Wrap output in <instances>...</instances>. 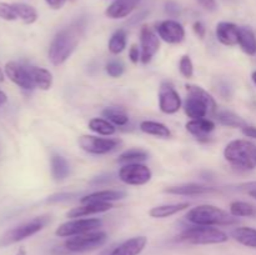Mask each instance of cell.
<instances>
[{
  "label": "cell",
  "instance_id": "39",
  "mask_svg": "<svg viewBox=\"0 0 256 255\" xmlns=\"http://www.w3.org/2000/svg\"><path fill=\"white\" fill-rule=\"evenodd\" d=\"M129 59L132 64H138L142 59V50L136 44H132L129 49Z\"/></svg>",
  "mask_w": 256,
  "mask_h": 255
},
{
  "label": "cell",
  "instance_id": "31",
  "mask_svg": "<svg viewBox=\"0 0 256 255\" xmlns=\"http://www.w3.org/2000/svg\"><path fill=\"white\" fill-rule=\"evenodd\" d=\"M89 129L102 136H112L116 132L115 125L108 122L104 118H92L89 122Z\"/></svg>",
  "mask_w": 256,
  "mask_h": 255
},
{
  "label": "cell",
  "instance_id": "52",
  "mask_svg": "<svg viewBox=\"0 0 256 255\" xmlns=\"http://www.w3.org/2000/svg\"><path fill=\"white\" fill-rule=\"evenodd\" d=\"M70 2H75V0H70Z\"/></svg>",
  "mask_w": 256,
  "mask_h": 255
},
{
  "label": "cell",
  "instance_id": "49",
  "mask_svg": "<svg viewBox=\"0 0 256 255\" xmlns=\"http://www.w3.org/2000/svg\"><path fill=\"white\" fill-rule=\"evenodd\" d=\"M4 82V72H2V68H0V82Z\"/></svg>",
  "mask_w": 256,
  "mask_h": 255
},
{
  "label": "cell",
  "instance_id": "17",
  "mask_svg": "<svg viewBox=\"0 0 256 255\" xmlns=\"http://www.w3.org/2000/svg\"><path fill=\"white\" fill-rule=\"evenodd\" d=\"M142 0H114L105 10V15L109 19H122L132 14Z\"/></svg>",
  "mask_w": 256,
  "mask_h": 255
},
{
  "label": "cell",
  "instance_id": "46",
  "mask_svg": "<svg viewBox=\"0 0 256 255\" xmlns=\"http://www.w3.org/2000/svg\"><path fill=\"white\" fill-rule=\"evenodd\" d=\"M66 2L68 0H45V2H46L52 9H55V10L62 9Z\"/></svg>",
  "mask_w": 256,
  "mask_h": 255
},
{
  "label": "cell",
  "instance_id": "9",
  "mask_svg": "<svg viewBox=\"0 0 256 255\" xmlns=\"http://www.w3.org/2000/svg\"><path fill=\"white\" fill-rule=\"evenodd\" d=\"M119 179L128 185H145L152 180V172L142 162L124 164L119 169Z\"/></svg>",
  "mask_w": 256,
  "mask_h": 255
},
{
  "label": "cell",
  "instance_id": "1",
  "mask_svg": "<svg viewBox=\"0 0 256 255\" xmlns=\"http://www.w3.org/2000/svg\"><path fill=\"white\" fill-rule=\"evenodd\" d=\"M186 220L194 225L200 226H229L239 222L238 218L232 216L225 210L214 205H198L188 212Z\"/></svg>",
  "mask_w": 256,
  "mask_h": 255
},
{
  "label": "cell",
  "instance_id": "42",
  "mask_svg": "<svg viewBox=\"0 0 256 255\" xmlns=\"http://www.w3.org/2000/svg\"><path fill=\"white\" fill-rule=\"evenodd\" d=\"M74 194H69V192H62V194H55L48 199V202H64V200L72 199Z\"/></svg>",
  "mask_w": 256,
  "mask_h": 255
},
{
  "label": "cell",
  "instance_id": "16",
  "mask_svg": "<svg viewBox=\"0 0 256 255\" xmlns=\"http://www.w3.org/2000/svg\"><path fill=\"white\" fill-rule=\"evenodd\" d=\"M188 132L194 135L199 142H209V134L215 130V122L212 120L202 118V119H192L185 125Z\"/></svg>",
  "mask_w": 256,
  "mask_h": 255
},
{
  "label": "cell",
  "instance_id": "51",
  "mask_svg": "<svg viewBox=\"0 0 256 255\" xmlns=\"http://www.w3.org/2000/svg\"><path fill=\"white\" fill-rule=\"evenodd\" d=\"M249 195H250V196H252V198H254V199H256V190H254V192H250Z\"/></svg>",
  "mask_w": 256,
  "mask_h": 255
},
{
  "label": "cell",
  "instance_id": "13",
  "mask_svg": "<svg viewBox=\"0 0 256 255\" xmlns=\"http://www.w3.org/2000/svg\"><path fill=\"white\" fill-rule=\"evenodd\" d=\"M4 70L5 75L9 78L10 82H12L22 89L32 90L35 88L32 75H30L29 68L22 66V65L18 64L15 62H9L5 64Z\"/></svg>",
  "mask_w": 256,
  "mask_h": 255
},
{
  "label": "cell",
  "instance_id": "7",
  "mask_svg": "<svg viewBox=\"0 0 256 255\" xmlns=\"http://www.w3.org/2000/svg\"><path fill=\"white\" fill-rule=\"evenodd\" d=\"M102 225V222L98 218H86V219H72L62 222L55 230V235L60 238H72L76 235L86 234V232H96Z\"/></svg>",
  "mask_w": 256,
  "mask_h": 255
},
{
  "label": "cell",
  "instance_id": "23",
  "mask_svg": "<svg viewBox=\"0 0 256 255\" xmlns=\"http://www.w3.org/2000/svg\"><path fill=\"white\" fill-rule=\"evenodd\" d=\"M239 45L245 54L256 55V35L250 28L242 26L239 30Z\"/></svg>",
  "mask_w": 256,
  "mask_h": 255
},
{
  "label": "cell",
  "instance_id": "43",
  "mask_svg": "<svg viewBox=\"0 0 256 255\" xmlns=\"http://www.w3.org/2000/svg\"><path fill=\"white\" fill-rule=\"evenodd\" d=\"M198 2L208 12H214V10H216V0H198Z\"/></svg>",
  "mask_w": 256,
  "mask_h": 255
},
{
  "label": "cell",
  "instance_id": "12",
  "mask_svg": "<svg viewBox=\"0 0 256 255\" xmlns=\"http://www.w3.org/2000/svg\"><path fill=\"white\" fill-rule=\"evenodd\" d=\"M156 34L168 44H180L185 39V29L179 22L166 19L155 25Z\"/></svg>",
  "mask_w": 256,
  "mask_h": 255
},
{
  "label": "cell",
  "instance_id": "19",
  "mask_svg": "<svg viewBox=\"0 0 256 255\" xmlns=\"http://www.w3.org/2000/svg\"><path fill=\"white\" fill-rule=\"evenodd\" d=\"M184 112L190 119H202L206 116L208 112H210V108L202 98L189 94L184 104Z\"/></svg>",
  "mask_w": 256,
  "mask_h": 255
},
{
  "label": "cell",
  "instance_id": "50",
  "mask_svg": "<svg viewBox=\"0 0 256 255\" xmlns=\"http://www.w3.org/2000/svg\"><path fill=\"white\" fill-rule=\"evenodd\" d=\"M252 82H254V84L256 85V70H255V72H252Z\"/></svg>",
  "mask_w": 256,
  "mask_h": 255
},
{
  "label": "cell",
  "instance_id": "3",
  "mask_svg": "<svg viewBox=\"0 0 256 255\" xmlns=\"http://www.w3.org/2000/svg\"><path fill=\"white\" fill-rule=\"evenodd\" d=\"M224 158L232 166L236 169H256V144L246 139H236L230 142L224 149Z\"/></svg>",
  "mask_w": 256,
  "mask_h": 255
},
{
  "label": "cell",
  "instance_id": "14",
  "mask_svg": "<svg viewBox=\"0 0 256 255\" xmlns=\"http://www.w3.org/2000/svg\"><path fill=\"white\" fill-rule=\"evenodd\" d=\"M165 192L172 195H182V196H196V195L212 194V192H218L216 188L208 186V185L195 184V182H189V184H180L175 186H169L164 190Z\"/></svg>",
  "mask_w": 256,
  "mask_h": 255
},
{
  "label": "cell",
  "instance_id": "2",
  "mask_svg": "<svg viewBox=\"0 0 256 255\" xmlns=\"http://www.w3.org/2000/svg\"><path fill=\"white\" fill-rule=\"evenodd\" d=\"M80 42L79 28L70 26L55 35L49 46V60L52 65H62L72 56Z\"/></svg>",
  "mask_w": 256,
  "mask_h": 255
},
{
  "label": "cell",
  "instance_id": "15",
  "mask_svg": "<svg viewBox=\"0 0 256 255\" xmlns=\"http://www.w3.org/2000/svg\"><path fill=\"white\" fill-rule=\"evenodd\" d=\"M239 30L240 28L234 22H222L216 25L215 34L216 39L226 46H235L239 44Z\"/></svg>",
  "mask_w": 256,
  "mask_h": 255
},
{
  "label": "cell",
  "instance_id": "47",
  "mask_svg": "<svg viewBox=\"0 0 256 255\" xmlns=\"http://www.w3.org/2000/svg\"><path fill=\"white\" fill-rule=\"evenodd\" d=\"M6 102H8L6 94H5L4 92H2V90H0V106H2V105H4Z\"/></svg>",
  "mask_w": 256,
  "mask_h": 255
},
{
  "label": "cell",
  "instance_id": "41",
  "mask_svg": "<svg viewBox=\"0 0 256 255\" xmlns=\"http://www.w3.org/2000/svg\"><path fill=\"white\" fill-rule=\"evenodd\" d=\"M192 30H194L195 35L200 38V39H204L205 35H206V28H205V25L202 22H195L192 24Z\"/></svg>",
  "mask_w": 256,
  "mask_h": 255
},
{
  "label": "cell",
  "instance_id": "4",
  "mask_svg": "<svg viewBox=\"0 0 256 255\" xmlns=\"http://www.w3.org/2000/svg\"><path fill=\"white\" fill-rule=\"evenodd\" d=\"M178 240L192 245H212L226 242L229 240V236L226 232L215 226L194 225V226L182 230L178 235Z\"/></svg>",
  "mask_w": 256,
  "mask_h": 255
},
{
  "label": "cell",
  "instance_id": "22",
  "mask_svg": "<svg viewBox=\"0 0 256 255\" xmlns=\"http://www.w3.org/2000/svg\"><path fill=\"white\" fill-rule=\"evenodd\" d=\"M190 208V202H176V204H165L160 206L152 208L149 212V215L155 219H165V218L172 216L178 212L186 210Z\"/></svg>",
  "mask_w": 256,
  "mask_h": 255
},
{
  "label": "cell",
  "instance_id": "30",
  "mask_svg": "<svg viewBox=\"0 0 256 255\" xmlns=\"http://www.w3.org/2000/svg\"><path fill=\"white\" fill-rule=\"evenodd\" d=\"M102 114L108 122H110L114 125H118V126H125L129 122V116H128L126 112L118 106L105 108Z\"/></svg>",
  "mask_w": 256,
  "mask_h": 255
},
{
  "label": "cell",
  "instance_id": "36",
  "mask_svg": "<svg viewBox=\"0 0 256 255\" xmlns=\"http://www.w3.org/2000/svg\"><path fill=\"white\" fill-rule=\"evenodd\" d=\"M179 72L186 79L194 76V64H192V60L189 55H184L182 56L179 62Z\"/></svg>",
  "mask_w": 256,
  "mask_h": 255
},
{
  "label": "cell",
  "instance_id": "38",
  "mask_svg": "<svg viewBox=\"0 0 256 255\" xmlns=\"http://www.w3.org/2000/svg\"><path fill=\"white\" fill-rule=\"evenodd\" d=\"M105 70H106V72L109 76L119 78L124 74L125 66L122 62H119V60H112V62H109L106 64Z\"/></svg>",
  "mask_w": 256,
  "mask_h": 255
},
{
  "label": "cell",
  "instance_id": "33",
  "mask_svg": "<svg viewBox=\"0 0 256 255\" xmlns=\"http://www.w3.org/2000/svg\"><path fill=\"white\" fill-rule=\"evenodd\" d=\"M230 214L235 218H249V216H254L256 214V209L255 206H252V204L246 202H232L230 204Z\"/></svg>",
  "mask_w": 256,
  "mask_h": 255
},
{
  "label": "cell",
  "instance_id": "44",
  "mask_svg": "<svg viewBox=\"0 0 256 255\" xmlns=\"http://www.w3.org/2000/svg\"><path fill=\"white\" fill-rule=\"evenodd\" d=\"M242 132L245 136L256 139V126H252V125H245L242 129Z\"/></svg>",
  "mask_w": 256,
  "mask_h": 255
},
{
  "label": "cell",
  "instance_id": "11",
  "mask_svg": "<svg viewBox=\"0 0 256 255\" xmlns=\"http://www.w3.org/2000/svg\"><path fill=\"white\" fill-rule=\"evenodd\" d=\"M160 49V38L149 26L144 25L140 30V50L142 64H149Z\"/></svg>",
  "mask_w": 256,
  "mask_h": 255
},
{
  "label": "cell",
  "instance_id": "34",
  "mask_svg": "<svg viewBox=\"0 0 256 255\" xmlns=\"http://www.w3.org/2000/svg\"><path fill=\"white\" fill-rule=\"evenodd\" d=\"M186 88V92L188 94H192V95H196V96L202 98V100L208 102L210 108V112H215L218 109V104H216V100L212 98V94H209V92H206L205 89H202V86H198V85H192V84H186L185 85Z\"/></svg>",
  "mask_w": 256,
  "mask_h": 255
},
{
  "label": "cell",
  "instance_id": "20",
  "mask_svg": "<svg viewBox=\"0 0 256 255\" xmlns=\"http://www.w3.org/2000/svg\"><path fill=\"white\" fill-rule=\"evenodd\" d=\"M148 244L146 236H135L118 245L109 255H139Z\"/></svg>",
  "mask_w": 256,
  "mask_h": 255
},
{
  "label": "cell",
  "instance_id": "35",
  "mask_svg": "<svg viewBox=\"0 0 256 255\" xmlns=\"http://www.w3.org/2000/svg\"><path fill=\"white\" fill-rule=\"evenodd\" d=\"M149 158L145 150L142 149H129L126 152H122L119 155V159L118 162H122V164H130V162H142Z\"/></svg>",
  "mask_w": 256,
  "mask_h": 255
},
{
  "label": "cell",
  "instance_id": "28",
  "mask_svg": "<svg viewBox=\"0 0 256 255\" xmlns=\"http://www.w3.org/2000/svg\"><path fill=\"white\" fill-rule=\"evenodd\" d=\"M18 19L22 20L24 24H34L38 20V12L34 6L25 2H12Z\"/></svg>",
  "mask_w": 256,
  "mask_h": 255
},
{
  "label": "cell",
  "instance_id": "6",
  "mask_svg": "<svg viewBox=\"0 0 256 255\" xmlns=\"http://www.w3.org/2000/svg\"><path fill=\"white\" fill-rule=\"evenodd\" d=\"M108 239L105 232H92L86 234L72 236L65 242V248L72 252H92L102 246Z\"/></svg>",
  "mask_w": 256,
  "mask_h": 255
},
{
  "label": "cell",
  "instance_id": "8",
  "mask_svg": "<svg viewBox=\"0 0 256 255\" xmlns=\"http://www.w3.org/2000/svg\"><path fill=\"white\" fill-rule=\"evenodd\" d=\"M78 144L84 152L94 155H104L114 152L122 144L119 139L114 138H99L95 135H82L78 139Z\"/></svg>",
  "mask_w": 256,
  "mask_h": 255
},
{
  "label": "cell",
  "instance_id": "5",
  "mask_svg": "<svg viewBox=\"0 0 256 255\" xmlns=\"http://www.w3.org/2000/svg\"><path fill=\"white\" fill-rule=\"evenodd\" d=\"M48 222H49V218H35V219L30 220V222H22V224L16 225V226L12 228V229L6 230L0 236V248L9 246V245L22 242V240L32 236V235L39 232L42 229H44Z\"/></svg>",
  "mask_w": 256,
  "mask_h": 255
},
{
  "label": "cell",
  "instance_id": "10",
  "mask_svg": "<svg viewBox=\"0 0 256 255\" xmlns=\"http://www.w3.org/2000/svg\"><path fill=\"white\" fill-rule=\"evenodd\" d=\"M182 98L172 82H162L159 90V109L164 114H176L182 109Z\"/></svg>",
  "mask_w": 256,
  "mask_h": 255
},
{
  "label": "cell",
  "instance_id": "48",
  "mask_svg": "<svg viewBox=\"0 0 256 255\" xmlns=\"http://www.w3.org/2000/svg\"><path fill=\"white\" fill-rule=\"evenodd\" d=\"M16 255H26V250H25L24 248H20V249L18 250Z\"/></svg>",
  "mask_w": 256,
  "mask_h": 255
},
{
  "label": "cell",
  "instance_id": "26",
  "mask_svg": "<svg viewBox=\"0 0 256 255\" xmlns=\"http://www.w3.org/2000/svg\"><path fill=\"white\" fill-rule=\"evenodd\" d=\"M232 238L244 246L256 249V229L249 226H240L232 230Z\"/></svg>",
  "mask_w": 256,
  "mask_h": 255
},
{
  "label": "cell",
  "instance_id": "32",
  "mask_svg": "<svg viewBox=\"0 0 256 255\" xmlns=\"http://www.w3.org/2000/svg\"><path fill=\"white\" fill-rule=\"evenodd\" d=\"M126 38L128 34L124 29L116 30L108 42L109 52L114 55H119L120 52H124V49L126 48Z\"/></svg>",
  "mask_w": 256,
  "mask_h": 255
},
{
  "label": "cell",
  "instance_id": "40",
  "mask_svg": "<svg viewBox=\"0 0 256 255\" xmlns=\"http://www.w3.org/2000/svg\"><path fill=\"white\" fill-rule=\"evenodd\" d=\"M165 12H166L170 16L175 18V16H178V15H180L182 9H180V5L178 4V2H168L166 4H165Z\"/></svg>",
  "mask_w": 256,
  "mask_h": 255
},
{
  "label": "cell",
  "instance_id": "24",
  "mask_svg": "<svg viewBox=\"0 0 256 255\" xmlns=\"http://www.w3.org/2000/svg\"><path fill=\"white\" fill-rule=\"evenodd\" d=\"M140 130L148 135L162 138V139H169L172 138V130L165 124L159 122H152V120H144L140 122Z\"/></svg>",
  "mask_w": 256,
  "mask_h": 255
},
{
  "label": "cell",
  "instance_id": "18",
  "mask_svg": "<svg viewBox=\"0 0 256 255\" xmlns=\"http://www.w3.org/2000/svg\"><path fill=\"white\" fill-rule=\"evenodd\" d=\"M112 208H114V205L112 202H88V204H82V206L72 208L68 212L66 216L72 218V219H78V218H84L89 216V215L109 212Z\"/></svg>",
  "mask_w": 256,
  "mask_h": 255
},
{
  "label": "cell",
  "instance_id": "27",
  "mask_svg": "<svg viewBox=\"0 0 256 255\" xmlns=\"http://www.w3.org/2000/svg\"><path fill=\"white\" fill-rule=\"evenodd\" d=\"M70 172V166L68 160L62 155H52V175L54 180L62 182L66 179Z\"/></svg>",
  "mask_w": 256,
  "mask_h": 255
},
{
  "label": "cell",
  "instance_id": "45",
  "mask_svg": "<svg viewBox=\"0 0 256 255\" xmlns=\"http://www.w3.org/2000/svg\"><path fill=\"white\" fill-rule=\"evenodd\" d=\"M236 189L240 190V192H254V190H256V182H245V184H240V185H238Z\"/></svg>",
  "mask_w": 256,
  "mask_h": 255
},
{
  "label": "cell",
  "instance_id": "37",
  "mask_svg": "<svg viewBox=\"0 0 256 255\" xmlns=\"http://www.w3.org/2000/svg\"><path fill=\"white\" fill-rule=\"evenodd\" d=\"M0 19L6 20V22H14V20L18 19L12 4L0 2Z\"/></svg>",
  "mask_w": 256,
  "mask_h": 255
},
{
  "label": "cell",
  "instance_id": "21",
  "mask_svg": "<svg viewBox=\"0 0 256 255\" xmlns=\"http://www.w3.org/2000/svg\"><path fill=\"white\" fill-rule=\"evenodd\" d=\"M126 196V192L124 190H100V192H94L89 195H85L82 198V204H88V202H112L116 200H122Z\"/></svg>",
  "mask_w": 256,
  "mask_h": 255
},
{
  "label": "cell",
  "instance_id": "29",
  "mask_svg": "<svg viewBox=\"0 0 256 255\" xmlns=\"http://www.w3.org/2000/svg\"><path fill=\"white\" fill-rule=\"evenodd\" d=\"M215 118H216L219 124H222V126L242 128V129L246 125V122L242 116H239V115L232 112H228V110H222V112H216Z\"/></svg>",
  "mask_w": 256,
  "mask_h": 255
},
{
  "label": "cell",
  "instance_id": "25",
  "mask_svg": "<svg viewBox=\"0 0 256 255\" xmlns=\"http://www.w3.org/2000/svg\"><path fill=\"white\" fill-rule=\"evenodd\" d=\"M30 75L34 85L42 90H49L52 85V74L44 68L32 66L29 68Z\"/></svg>",
  "mask_w": 256,
  "mask_h": 255
}]
</instances>
